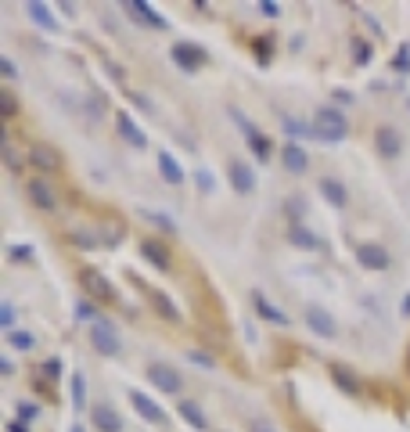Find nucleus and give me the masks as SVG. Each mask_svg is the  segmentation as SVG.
<instances>
[{
    "instance_id": "nucleus-1",
    "label": "nucleus",
    "mask_w": 410,
    "mask_h": 432,
    "mask_svg": "<svg viewBox=\"0 0 410 432\" xmlns=\"http://www.w3.org/2000/svg\"><path fill=\"white\" fill-rule=\"evenodd\" d=\"M313 130H317V137H320V141L338 144V141H345L349 123H345V116L338 112L335 104H320V108H317V116H313Z\"/></svg>"
},
{
    "instance_id": "nucleus-2",
    "label": "nucleus",
    "mask_w": 410,
    "mask_h": 432,
    "mask_svg": "<svg viewBox=\"0 0 410 432\" xmlns=\"http://www.w3.org/2000/svg\"><path fill=\"white\" fill-rule=\"evenodd\" d=\"M303 320H306V328H310L317 339H335V335H338V320H335L331 310L320 306V303H306Z\"/></svg>"
},
{
    "instance_id": "nucleus-3",
    "label": "nucleus",
    "mask_w": 410,
    "mask_h": 432,
    "mask_svg": "<svg viewBox=\"0 0 410 432\" xmlns=\"http://www.w3.org/2000/svg\"><path fill=\"white\" fill-rule=\"evenodd\" d=\"M80 288L87 292V299H97V303H115V285L101 274V270L87 266L80 270Z\"/></svg>"
},
{
    "instance_id": "nucleus-4",
    "label": "nucleus",
    "mask_w": 410,
    "mask_h": 432,
    "mask_svg": "<svg viewBox=\"0 0 410 432\" xmlns=\"http://www.w3.org/2000/svg\"><path fill=\"white\" fill-rule=\"evenodd\" d=\"M148 382L155 389H162V393H180L184 389L180 371H173V364H166V360H151L148 364Z\"/></svg>"
},
{
    "instance_id": "nucleus-5",
    "label": "nucleus",
    "mask_w": 410,
    "mask_h": 432,
    "mask_svg": "<svg viewBox=\"0 0 410 432\" xmlns=\"http://www.w3.org/2000/svg\"><path fill=\"white\" fill-rule=\"evenodd\" d=\"M357 263H360L364 270H371V274H382V270H389L392 256H389V249L378 245V242H360V245H357Z\"/></svg>"
},
{
    "instance_id": "nucleus-6",
    "label": "nucleus",
    "mask_w": 410,
    "mask_h": 432,
    "mask_svg": "<svg viewBox=\"0 0 410 432\" xmlns=\"http://www.w3.org/2000/svg\"><path fill=\"white\" fill-rule=\"evenodd\" d=\"M90 346H94L101 357H119V350H123L119 335H115V328H112L108 320H97L94 328H90Z\"/></svg>"
},
{
    "instance_id": "nucleus-7",
    "label": "nucleus",
    "mask_w": 410,
    "mask_h": 432,
    "mask_svg": "<svg viewBox=\"0 0 410 432\" xmlns=\"http://www.w3.org/2000/svg\"><path fill=\"white\" fill-rule=\"evenodd\" d=\"M169 58L177 62L184 72H198V69L205 65V50H202L198 43H188V40H180V43H173V47H169Z\"/></svg>"
},
{
    "instance_id": "nucleus-8",
    "label": "nucleus",
    "mask_w": 410,
    "mask_h": 432,
    "mask_svg": "<svg viewBox=\"0 0 410 432\" xmlns=\"http://www.w3.org/2000/svg\"><path fill=\"white\" fill-rule=\"evenodd\" d=\"M227 180H230V188L238 195H252L256 191V173H252V166L245 158H230L227 162Z\"/></svg>"
},
{
    "instance_id": "nucleus-9",
    "label": "nucleus",
    "mask_w": 410,
    "mask_h": 432,
    "mask_svg": "<svg viewBox=\"0 0 410 432\" xmlns=\"http://www.w3.org/2000/svg\"><path fill=\"white\" fill-rule=\"evenodd\" d=\"M26 158L33 162L36 170H43V173H54V170H62V151H58L54 144H29Z\"/></svg>"
},
{
    "instance_id": "nucleus-10",
    "label": "nucleus",
    "mask_w": 410,
    "mask_h": 432,
    "mask_svg": "<svg viewBox=\"0 0 410 432\" xmlns=\"http://www.w3.org/2000/svg\"><path fill=\"white\" fill-rule=\"evenodd\" d=\"M374 148H378V155L382 158H399L403 155V137H399V130L396 126H378L374 130Z\"/></svg>"
},
{
    "instance_id": "nucleus-11",
    "label": "nucleus",
    "mask_w": 410,
    "mask_h": 432,
    "mask_svg": "<svg viewBox=\"0 0 410 432\" xmlns=\"http://www.w3.org/2000/svg\"><path fill=\"white\" fill-rule=\"evenodd\" d=\"M90 421H94L97 432H123V418H119V411H115L112 404H94L90 407Z\"/></svg>"
},
{
    "instance_id": "nucleus-12",
    "label": "nucleus",
    "mask_w": 410,
    "mask_h": 432,
    "mask_svg": "<svg viewBox=\"0 0 410 432\" xmlns=\"http://www.w3.org/2000/svg\"><path fill=\"white\" fill-rule=\"evenodd\" d=\"M26 195H29V202L36 205V209H43V212H54L58 209V195H54V188L47 184V180H29L26 184Z\"/></svg>"
},
{
    "instance_id": "nucleus-13",
    "label": "nucleus",
    "mask_w": 410,
    "mask_h": 432,
    "mask_svg": "<svg viewBox=\"0 0 410 432\" xmlns=\"http://www.w3.org/2000/svg\"><path fill=\"white\" fill-rule=\"evenodd\" d=\"M130 404H134V411H137L148 425H166V411H162L151 396H144L141 389H130Z\"/></svg>"
},
{
    "instance_id": "nucleus-14",
    "label": "nucleus",
    "mask_w": 410,
    "mask_h": 432,
    "mask_svg": "<svg viewBox=\"0 0 410 432\" xmlns=\"http://www.w3.org/2000/svg\"><path fill=\"white\" fill-rule=\"evenodd\" d=\"M328 371H331V382H335L345 396H360V393H364V382L357 378V371H349L345 364H331Z\"/></svg>"
},
{
    "instance_id": "nucleus-15",
    "label": "nucleus",
    "mask_w": 410,
    "mask_h": 432,
    "mask_svg": "<svg viewBox=\"0 0 410 432\" xmlns=\"http://www.w3.org/2000/svg\"><path fill=\"white\" fill-rule=\"evenodd\" d=\"M317 191H320V198H324L331 209H345V205H349V191H345V184L335 180V177H320V180H317Z\"/></svg>"
},
{
    "instance_id": "nucleus-16",
    "label": "nucleus",
    "mask_w": 410,
    "mask_h": 432,
    "mask_svg": "<svg viewBox=\"0 0 410 432\" xmlns=\"http://www.w3.org/2000/svg\"><path fill=\"white\" fill-rule=\"evenodd\" d=\"M281 162H284V170H288L291 177H303V173L310 170V155H306L299 144H291V141L281 148Z\"/></svg>"
},
{
    "instance_id": "nucleus-17",
    "label": "nucleus",
    "mask_w": 410,
    "mask_h": 432,
    "mask_svg": "<svg viewBox=\"0 0 410 432\" xmlns=\"http://www.w3.org/2000/svg\"><path fill=\"white\" fill-rule=\"evenodd\" d=\"M141 256L151 266H158V270H173V256H169V249L158 238H141Z\"/></svg>"
},
{
    "instance_id": "nucleus-18",
    "label": "nucleus",
    "mask_w": 410,
    "mask_h": 432,
    "mask_svg": "<svg viewBox=\"0 0 410 432\" xmlns=\"http://www.w3.org/2000/svg\"><path fill=\"white\" fill-rule=\"evenodd\" d=\"M115 126H119V137L130 144V148H148V137H144V130L126 116V112H115Z\"/></svg>"
},
{
    "instance_id": "nucleus-19",
    "label": "nucleus",
    "mask_w": 410,
    "mask_h": 432,
    "mask_svg": "<svg viewBox=\"0 0 410 432\" xmlns=\"http://www.w3.org/2000/svg\"><path fill=\"white\" fill-rule=\"evenodd\" d=\"M252 310H256L263 320H270V324H281V328L288 324V313H284V310H277V306H274V303H270V299L259 292V288L252 292Z\"/></svg>"
},
{
    "instance_id": "nucleus-20",
    "label": "nucleus",
    "mask_w": 410,
    "mask_h": 432,
    "mask_svg": "<svg viewBox=\"0 0 410 432\" xmlns=\"http://www.w3.org/2000/svg\"><path fill=\"white\" fill-rule=\"evenodd\" d=\"M158 173H162V180H169L173 188L184 184V166L173 158V151H158Z\"/></svg>"
},
{
    "instance_id": "nucleus-21",
    "label": "nucleus",
    "mask_w": 410,
    "mask_h": 432,
    "mask_svg": "<svg viewBox=\"0 0 410 432\" xmlns=\"http://www.w3.org/2000/svg\"><path fill=\"white\" fill-rule=\"evenodd\" d=\"M288 242L296 245V249H303V252L320 249V234H313V231H310V227H303V224H291V227H288Z\"/></svg>"
},
{
    "instance_id": "nucleus-22",
    "label": "nucleus",
    "mask_w": 410,
    "mask_h": 432,
    "mask_svg": "<svg viewBox=\"0 0 410 432\" xmlns=\"http://www.w3.org/2000/svg\"><path fill=\"white\" fill-rule=\"evenodd\" d=\"M126 11L137 18V22H148L151 29H166V18L151 8V4H141V0H130V4H126Z\"/></svg>"
},
{
    "instance_id": "nucleus-23",
    "label": "nucleus",
    "mask_w": 410,
    "mask_h": 432,
    "mask_svg": "<svg viewBox=\"0 0 410 432\" xmlns=\"http://www.w3.org/2000/svg\"><path fill=\"white\" fill-rule=\"evenodd\" d=\"M26 15H29L40 29L58 33V18H50V8H47V4H40V0H29V4H26Z\"/></svg>"
},
{
    "instance_id": "nucleus-24",
    "label": "nucleus",
    "mask_w": 410,
    "mask_h": 432,
    "mask_svg": "<svg viewBox=\"0 0 410 432\" xmlns=\"http://www.w3.org/2000/svg\"><path fill=\"white\" fill-rule=\"evenodd\" d=\"M180 418L191 425V428H209V418H205V411H202V404H195V400H180Z\"/></svg>"
},
{
    "instance_id": "nucleus-25",
    "label": "nucleus",
    "mask_w": 410,
    "mask_h": 432,
    "mask_svg": "<svg viewBox=\"0 0 410 432\" xmlns=\"http://www.w3.org/2000/svg\"><path fill=\"white\" fill-rule=\"evenodd\" d=\"M245 141H249V148H252V155H256L259 162H266V158L274 155V144H270V137H266V134L249 130V134H245Z\"/></svg>"
},
{
    "instance_id": "nucleus-26",
    "label": "nucleus",
    "mask_w": 410,
    "mask_h": 432,
    "mask_svg": "<svg viewBox=\"0 0 410 432\" xmlns=\"http://www.w3.org/2000/svg\"><path fill=\"white\" fill-rule=\"evenodd\" d=\"M8 346H11V350H18V353H33V346H36V339H33L29 332H22V328H15V332H8Z\"/></svg>"
},
{
    "instance_id": "nucleus-27",
    "label": "nucleus",
    "mask_w": 410,
    "mask_h": 432,
    "mask_svg": "<svg viewBox=\"0 0 410 432\" xmlns=\"http://www.w3.org/2000/svg\"><path fill=\"white\" fill-rule=\"evenodd\" d=\"M0 116H4V119H15L18 116V97L11 90H0Z\"/></svg>"
},
{
    "instance_id": "nucleus-28",
    "label": "nucleus",
    "mask_w": 410,
    "mask_h": 432,
    "mask_svg": "<svg viewBox=\"0 0 410 432\" xmlns=\"http://www.w3.org/2000/svg\"><path fill=\"white\" fill-rule=\"evenodd\" d=\"M252 54H256V58L266 65V62L274 58V40H270V36H259V40H252Z\"/></svg>"
},
{
    "instance_id": "nucleus-29",
    "label": "nucleus",
    "mask_w": 410,
    "mask_h": 432,
    "mask_svg": "<svg viewBox=\"0 0 410 432\" xmlns=\"http://www.w3.org/2000/svg\"><path fill=\"white\" fill-rule=\"evenodd\" d=\"M284 134H288V137H317L313 126H306V123H299V119H291V116L284 119Z\"/></svg>"
},
{
    "instance_id": "nucleus-30",
    "label": "nucleus",
    "mask_w": 410,
    "mask_h": 432,
    "mask_svg": "<svg viewBox=\"0 0 410 432\" xmlns=\"http://www.w3.org/2000/svg\"><path fill=\"white\" fill-rule=\"evenodd\" d=\"M151 299H155V310H158L166 320H177V317H180V313H177V306L169 303V296H162V292H151Z\"/></svg>"
},
{
    "instance_id": "nucleus-31",
    "label": "nucleus",
    "mask_w": 410,
    "mask_h": 432,
    "mask_svg": "<svg viewBox=\"0 0 410 432\" xmlns=\"http://www.w3.org/2000/svg\"><path fill=\"white\" fill-rule=\"evenodd\" d=\"M40 378H50V382H58L62 378V357H47L40 364Z\"/></svg>"
},
{
    "instance_id": "nucleus-32",
    "label": "nucleus",
    "mask_w": 410,
    "mask_h": 432,
    "mask_svg": "<svg viewBox=\"0 0 410 432\" xmlns=\"http://www.w3.org/2000/svg\"><path fill=\"white\" fill-rule=\"evenodd\" d=\"M392 72H410V43H403L399 50H396V58H392Z\"/></svg>"
},
{
    "instance_id": "nucleus-33",
    "label": "nucleus",
    "mask_w": 410,
    "mask_h": 432,
    "mask_svg": "<svg viewBox=\"0 0 410 432\" xmlns=\"http://www.w3.org/2000/svg\"><path fill=\"white\" fill-rule=\"evenodd\" d=\"M353 62L357 65H367L371 62V43L367 40H353Z\"/></svg>"
},
{
    "instance_id": "nucleus-34",
    "label": "nucleus",
    "mask_w": 410,
    "mask_h": 432,
    "mask_svg": "<svg viewBox=\"0 0 410 432\" xmlns=\"http://www.w3.org/2000/svg\"><path fill=\"white\" fill-rule=\"evenodd\" d=\"M72 242H76V249H97V234L94 231H76Z\"/></svg>"
},
{
    "instance_id": "nucleus-35",
    "label": "nucleus",
    "mask_w": 410,
    "mask_h": 432,
    "mask_svg": "<svg viewBox=\"0 0 410 432\" xmlns=\"http://www.w3.org/2000/svg\"><path fill=\"white\" fill-rule=\"evenodd\" d=\"M83 389H87V378L76 371V374H72V404H76V407H83Z\"/></svg>"
},
{
    "instance_id": "nucleus-36",
    "label": "nucleus",
    "mask_w": 410,
    "mask_h": 432,
    "mask_svg": "<svg viewBox=\"0 0 410 432\" xmlns=\"http://www.w3.org/2000/svg\"><path fill=\"white\" fill-rule=\"evenodd\" d=\"M0 324H4V332H15V306L11 303L0 306Z\"/></svg>"
},
{
    "instance_id": "nucleus-37",
    "label": "nucleus",
    "mask_w": 410,
    "mask_h": 432,
    "mask_svg": "<svg viewBox=\"0 0 410 432\" xmlns=\"http://www.w3.org/2000/svg\"><path fill=\"white\" fill-rule=\"evenodd\" d=\"M36 414H40V407H36V404H29V400H22V404H18V418H22L26 425H29Z\"/></svg>"
},
{
    "instance_id": "nucleus-38",
    "label": "nucleus",
    "mask_w": 410,
    "mask_h": 432,
    "mask_svg": "<svg viewBox=\"0 0 410 432\" xmlns=\"http://www.w3.org/2000/svg\"><path fill=\"white\" fill-rule=\"evenodd\" d=\"M249 432H277V428H274L270 418H252V421H249Z\"/></svg>"
},
{
    "instance_id": "nucleus-39",
    "label": "nucleus",
    "mask_w": 410,
    "mask_h": 432,
    "mask_svg": "<svg viewBox=\"0 0 410 432\" xmlns=\"http://www.w3.org/2000/svg\"><path fill=\"white\" fill-rule=\"evenodd\" d=\"M144 216H148V220H151L155 227H162V231H177V227H173V220H166L162 212H144Z\"/></svg>"
},
{
    "instance_id": "nucleus-40",
    "label": "nucleus",
    "mask_w": 410,
    "mask_h": 432,
    "mask_svg": "<svg viewBox=\"0 0 410 432\" xmlns=\"http://www.w3.org/2000/svg\"><path fill=\"white\" fill-rule=\"evenodd\" d=\"M195 180H198V191H212V173L209 170H198Z\"/></svg>"
},
{
    "instance_id": "nucleus-41",
    "label": "nucleus",
    "mask_w": 410,
    "mask_h": 432,
    "mask_svg": "<svg viewBox=\"0 0 410 432\" xmlns=\"http://www.w3.org/2000/svg\"><path fill=\"white\" fill-rule=\"evenodd\" d=\"M11 259H15V263L33 259V245H15V249H11Z\"/></svg>"
},
{
    "instance_id": "nucleus-42",
    "label": "nucleus",
    "mask_w": 410,
    "mask_h": 432,
    "mask_svg": "<svg viewBox=\"0 0 410 432\" xmlns=\"http://www.w3.org/2000/svg\"><path fill=\"white\" fill-rule=\"evenodd\" d=\"M259 11H263L266 18H277V15H281V8L274 4V0H259Z\"/></svg>"
},
{
    "instance_id": "nucleus-43",
    "label": "nucleus",
    "mask_w": 410,
    "mask_h": 432,
    "mask_svg": "<svg viewBox=\"0 0 410 432\" xmlns=\"http://www.w3.org/2000/svg\"><path fill=\"white\" fill-rule=\"evenodd\" d=\"M0 69H4V76H8V80H15V76H18V69H15V62H11V58H0Z\"/></svg>"
},
{
    "instance_id": "nucleus-44",
    "label": "nucleus",
    "mask_w": 410,
    "mask_h": 432,
    "mask_svg": "<svg viewBox=\"0 0 410 432\" xmlns=\"http://www.w3.org/2000/svg\"><path fill=\"white\" fill-rule=\"evenodd\" d=\"M191 360H195V364H202V367H212V357H209V353H198V350H195V353H191Z\"/></svg>"
},
{
    "instance_id": "nucleus-45",
    "label": "nucleus",
    "mask_w": 410,
    "mask_h": 432,
    "mask_svg": "<svg viewBox=\"0 0 410 432\" xmlns=\"http://www.w3.org/2000/svg\"><path fill=\"white\" fill-rule=\"evenodd\" d=\"M76 313H80L83 320H90V317H94V306H90V303H80V306H76Z\"/></svg>"
},
{
    "instance_id": "nucleus-46",
    "label": "nucleus",
    "mask_w": 410,
    "mask_h": 432,
    "mask_svg": "<svg viewBox=\"0 0 410 432\" xmlns=\"http://www.w3.org/2000/svg\"><path fill=\"white\" fill-rule=\"evenodd\" d=\"M134 104H137V108H151V104H148V97H144V94H134Z\"/></svg>"
},
{
    "instance_id": "nucleus-47",
    "label": "nucleus",
    "mask_w": 410,
    "mask_h": 432,
    "mask_svg": "<svg viewBox=\"0 0 410 432\" xmlns=\"http://www.w3.org/2000/svg\"><path fill=\"white\" fill-rule=\"evenodd\" d=\"M8 432H29V428H26V421H15V425H8Z\"/></svg>"
},
{
    "instance_id": "nucleus-48",
    "label": "nucleus",
    "mask_w": 410,
    "mask_h": 432,
    "mask_svg": "<svg viewBox=\"0 0 410 432\" xmlns=\"http://www.w3.org/2000/svg\"><path fill=\"white\" fill-rule=\"evenodd\" d=\"M399 313H403V317H410V292H406V299H403V306H399Z\"/></svg>"
},
{
    "instance_id": "nucleus-49",
    "label": "nucleus",
    "mask_w": 410,
    "mask_h": 432,
    "mask_svg": "<svg viewBox=\"0 0 410 432\" xmlns=\"http://www.w3.org/2000/svg\"><path fill=\"white\" fill-rule=\"evenodd\" d=\"M406 371H410V350H406Z\"/></svg>"
},
{
    "instance_id": "nucleus-50",
    "label": "nucleus",
    "mask_w": 410,
    "mask_h": 432,
    "mask_svg": "<svg viewBox=\"0 0 410 432\" xmlns=\"http://www.w3.org/2000/svg\"><path fill=\"white\" fill-rule=\"evenodd\" d=\"M72 432H83V428H80V425H72Z\"/></svg>"
}]
</instances>
